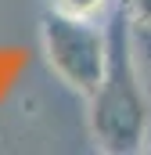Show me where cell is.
Wrapping results in <instances>:
<instances>
[{
  "mask_svg": "<svg viewBox=\"0 0 151 155\" xmlns=\"http://www.w3.org/2000/svg\"><path fill=\"white\" fill-rule=\"evenodd\" d=\"M43 47L47 61L69 87L94 94L104 79L108 65V33L97 25V18H72L54 11L43 22Z\"/></svg>",
  "mask_w": 151,
  "mask_h": 155,
  "instance_id": "obj_2",
  "label": "cell"
},
{
  "mask_svg": "<svg viewBox=\"0 0 151 155\" xmlns=\"http://www.w3.org/2000/svg\"><path fill=\"white\" fill-rule=\"evenodd\" d=\"M90 126L97 141L112 152H130L144 141L148 126V90L140 83L137 61H133V40H130V18L115 4L112 29H108V65L101 87L90 94Z\"/></svg>",
  "mask_w": 151,
  "mask_h": 155,
  "instance_id": "obj_1",
  "label": "cell"
},
{
  "mask_svg": "<svg viewBox=\"0 0 151 155\" xmlns=\"http://www.w3.org/2000/svg\"><path fill=\"white\" fill-rule=\"evenodd\" d=\"M108 7V0H54V11L72 15V18H97Z\"/></svg>",
  "mask_w": 151,
  "mask_h": 155,
  "instance_id": "obj_4",
  "label": "cell"
},
{
  "mask_svg": "<svg viewBox=\"0 0 151 155\" xmlns=\"http://www.w3.org/2000/svg\"><path fill=\"white\" fill-rule=\"evenodd\" d=\"M119 7L133 25H151V0H119Z\"/></svg>",
  "mask_w": 151,
  "mask_h": 155,
  "instance_id": "obj_5",
  "label": "cell"
},
{
  "mask_svg": "<svg viewBox=\"0 0 151 155\" xmlns=\"http://www.w3.org/2000/svg\"><path fill=\"white\" fill-rule=\"evenodd\" d=\"M130 40H133V61H137L140 83L151 97V25H133L130 22Z\"/></svg>",
  "mask_w": 151,
  "mask_h": 155,
  "instance_id": "obj_3",
  "label": "cell"
}]
</instances>
